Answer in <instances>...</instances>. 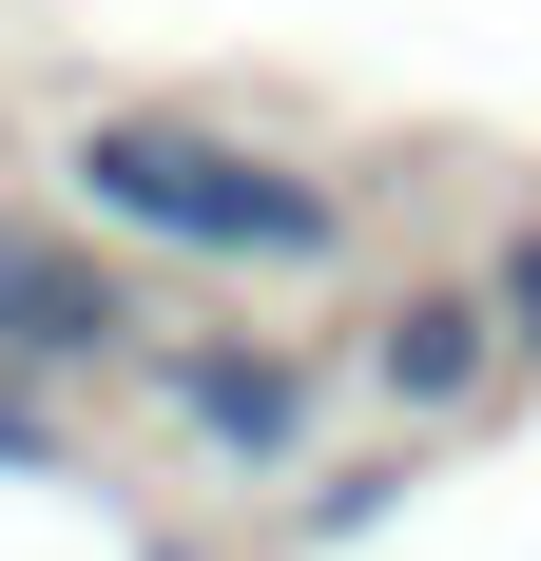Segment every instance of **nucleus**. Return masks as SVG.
<instances>
[{
  "instance_id": "39448f33",
  "label": "nucleus",
  "mask_w": 541,
  "mask_h": 561,
  "mask_svg": "<svg viewBox=\"0 0 541 561\" xmlns=\"http://www.w3.org/2000/svg\"><path fill=\"white\" fill-rule=\"evenodd\" d=\"M484 310H503V348H522V368H541V214H522V232H503V252H484Z\"/></svg>"
},
{
  "instance_id": "f03ea898",
  "label": "nucleus",
  "mask_w": 541,
  "mask_h": 561,
  "mask_svg": "<svg viewBox=\"0 0 541 561\" xmlns=\"http://www.w3.org/2000/svg\"><path fill=\"white\" fill-rule=\"evenodd\" d=\"M156 426L214 465V484H290V465L329 446V368L310 348H232V330L214 348H156Z\"/></svg>"
},
{
  "instance_id": "20e7f679",
  "label": "nucleus",
  "mask_w": 541,
  "mask_h": 561,
  "mask_svg": "<svg viewBox=\"0 0 541 561\" xmlns=\"http://www.w3.org/2000/svg\"><path fill=\"white\" fill-rule=\"evenodd\" d=\"M484 388H522V348H503L484 290H406L368 330V407H406V426H445V407H484Z\"/></svg>"
},
{
  "instance_id": "7ed1b4c3",
  "label": "nucleus",
  "mask_w": 541,
  "mask_h": 561,
  "mask_svg": "<svg viewBox=\"0 0 541 561\" xmlns=\"http://www.w3.org/2000/svg\"><path fill=\"white\" fill-rule=\"evenodd\" d=\"M116 348H136L116 252L58 232V214H0V368H20V388H78V368H116Z\"/></svg>"
},
{
  "instance_id": "423d86ee",
  "label": "nucleus",
  "mask_w": 541,
  "mask_h": 561,
  "mask_svg": "<svg viewBox=\"0 0 541 561\" xmlns=\"http://www.w3.org/2000/svg\"><path fill=\"white\" fill-rule=\"evenodd\" d=\"M78 446V426H58V407H20V368H0V465H58Z\"/></svg>"
},
{
  "instance_id": "f257e3e1",
  "label": "nucleus",
  "mask_w": 541,
  "mask_h": 561,
  "mask_svg": "<svg viewBox=\"0 0 541 561\" xmlns=\"http://www.w3.org/2000/svg\"><path fill=\"white\" fill-rule=\"evenodd\" d=\"M58 194L97 232H136V252H174V272H348V194L214 136V116H78Z\"/></svg>"
}]
</instances>
